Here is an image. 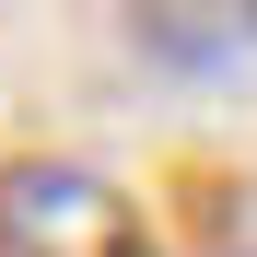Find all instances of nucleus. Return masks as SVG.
I'll use <instances>...</instances> for the list:
<instances>
[{
	"label": "nucleus",
	"mask_w": 257,
	"mask_h": 257,
	"mask_svg": "<svg viewBox=\"0 0 257 257\" xmlns=\"http://www.w3.org/2000/svg\"><path fill=\"white\" fill-rule=\"evenodd\" d=\"M0 257H152V234L94 164H0Z\"/></svg>",
	"instance_id": "f257e3e1"
},
{
	"label": "nucleus",
	"mask_w": 257,
	"mask_h": 257,
	"mask_svg": "<svg viewBox=\"0 0 257 257\" xmlns=\"http://www.w3.org/2000/svg\"><path fill=\"white\" fill-rule=\"evenodd\" d=\"M117 24L176 82H222V70L257 59V0H117Z\"/></svg>",
	"instance_id": "f03ea898"
}]
</instances>
